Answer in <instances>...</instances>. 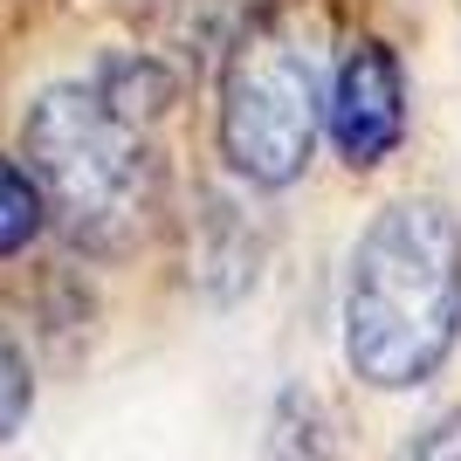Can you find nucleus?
I'll use <instances>...</instances> for the list:
<instances>
[{
  "instance_id": "nucleus-6",
  "label": "nucleus",
  "mask_w": 461,
  "mask_h": 461,
  "mask_svg": "<svg viewBox=\"0 0 461 461\" xmlns=\"http://www.w3.org/2000/svg\"><path fill=\"white\" fill-rule=\"evenodd\" d=\"M28 406H35V379H28V358L14 351V338L0 330V441L28 420Z\"/></svg>"
},
{
  "instance_id": "nucleus-1",
  "label": "nucleus",
  "mask_w": 461,
  "mask_h": 461,
  "mask_svg": "<svg viewBox=\"0 0 461 461\" xmlns=\"http://www.w3.org/2000/svg\"><path fill=\"white\" fill-rule=\"evenodd\" d=\"M461 330V228L441 200H400L366 228L345 283V358L366 385L434 379Z\"/></svg>"
},
{
  "instance_id": "nucleus-3",
  "label": "nucleus",
  "mask_w": 461,
  "mask_h": 461,
  "mask_svg": "<svg viewBox=\"0 0 461 461\" xmlns=\"http://www.w3.org/2000/svg\"><path fill=\"white\" fill-rule=\"evenodd\" d=\"M324 117V56L310 28L276 21L255 28L228 62L221 90V152L249 186H289L317 152Z\"/></svg>"
},
{
  "instance_id": "nucleus-4",
  "label": "nucleus",
  "mask_w": 461,
  "mask_h": 461,
  "mask_svg": "<svg viewBox=\"0 0 461 461\" xmlns=\"http://www.w3.org/2000/svg\"><path fill=\"white\" fill-rule=\"evenodd\" d=\"M324 117H330V138L351 166H379L406 131V90H400V62L385 41H351L338 77H330L324 96Z\"/></svg>"
},
{
  "instance_id": "nucleus-2",
  "label": "nucleus",
  "mask_w": 461,
  "mask_h": 461,
  "mask_svg": "<svg viewBox=\"0 0 461 461\" xmlns=\"http://www.w3.org/2000/svg\"><path fill=\"white\" fill-rule=\"evenodd\" d=\"M21 138L35 158L28 179L49 193L62 228L90 249H124L152 207V158L138 124H124L96 90H49Z\"/></svg>"
},
{
  "instance_id": "nucleus-5",
  "label": "nucleus",
  "mask_w": 461,
  "mask_h": 461,
  "mask_svg": "<svg viewBox=\"0 0 461 461\" xmlns=\"http://www.w3.org/2000/svg\"><path fill=\"white\" fill-rule=\"evenodd\" d=\"M41 186L28 173H21L14 158H0V255H14V249H28L41 234Z\"/></svg>"
},
{
  "instance_id": "nucleus-7",
  "label": "nucleus",
  "mask_w": 461,
  "mask_h": 461,
  "mask_svg": "<svg viewBox=\"0 0 461 461\" xmlns=\"http://www.w3.org/2000/svg\"><path fill=\"white\" fill-rule=\"evenodd\" d=\"M413 461H461V413H447V420L427 427V441L413 447Z\"/></svg>"
}]
</instances>
